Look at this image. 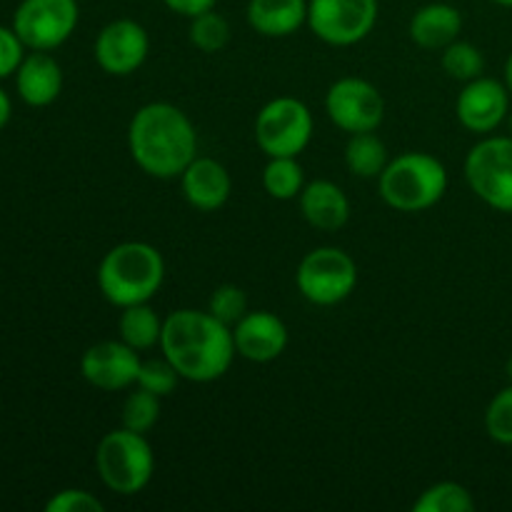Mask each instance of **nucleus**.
I'll return each instance as SVG.
<instances>
[{"instance_id":"f257e3e1","label":"nucleus","mask_w":512,"mask_h":512,"mask_svg":"<svg viewBox=\"0 0 512 512\" xmlns=\"http://www.w3.org/2000/svg\"><path fill=\"white\" fill-rule=\"evenodd\" d=\"M160 353L190 383H213L233 365V328L220 323L210 310L180 308L170 313L160 335Z\"/></svg>"},{"instance_id":"f03ea898","label":"nucleus","mask_w":512,"mask_h":512,"mask_svg":"<svg viewBox=\"0 0 512 512\" xmlns=\"http://www.w3.org/2000/svg\"><path fill=\"white\" fill-rule=\"evenodd\" d=\"M128 150L150 178L173 180L198 158V130L178 105L148 103L130 118Z\"/></svg>"},{"instance_id":"7ed1b4c3","label":"nucleus","mask_w":512,"mask_h":512,"mask_svg":"<svg viewBox=\"0 0 512 512\" xmlns=\"http://www.w3.org/2000/svg\"><path fill=\"white\" fill-rule=\"evenodd\" d=\"M165 280V260L150 243L128 240L103 255L98 265V288L115 308L150 303Z\"/></svg>"},{"instance_id":"20e7f679","label":"nucleus","mask_w":512,"mask_h":512,"mask_svg":"<svg viewBox=\"0 0 512 512\" xmlns=\"http://www.w3.org/2000/svg\"><path fill=\"white\" fill-rule=\"evenodd\" d=\"M378 190L385 205L398 213H423L448 193V170L435 155L408 150L385 165Z\"/></svg>"},{"instance_id":"39448f33","label":"nucleus","mask_w":512,"mask_h":512,"mask_svg":"<svg viewBox=\"0 0 512 512\" xmlns=\"http://www.w3.org/2000/svg\"><path fill=\"white\" fill-rule=\"evenodd\" d=\"M95 468L105 488L130 498L143 493L153 480L155 453L143 433L118 428L100 438L95 448Z\"/></svg>"},{"instance_id":"423d86ee","label":"nucleus","mask_w":512,"mask_h":512,"mask_svg":"<svg viewBox=\"0 0 512 512\" xmlns=\"http://www.w3.org/2000/svg\"><path fill=\"white\" fill-rule=\"evenodd\" d=\"M315 120L308 105L290 95L265 103L255 118V143L268 158H298L313 140Z\"/></svg>"},{"instance_id":"0eeeda50","label":"nucleus","mask_w":512,"mask_h":512,"mask_svg":"<svg viewBox=\"0 0 512 512\" xmlns=\"http://www.w3.org/2000/svg\"><path fill=\"white\" fill-rule=\"evenodd\" d=\"M295 285L308 303L330 308L348 300L358 288V265L345 250L323 245L303 255L295 273Z\"/></svg>"},{"instance_id":"6e6552de","label":"nucleus","mask_w":512,"mask_h":512,"mask_svg":"<svg viewBox=\"0 0 512 512\" xmlns=\"http://www.w3.org/2000/svg\"><path fill=\"white\" fill-rule=\"evenodd\" d=\"M470 190L500 213H512V135H485L465 158Z\"/></svg>"},{"instance_id":"1a4fd4ad","label":"nucleus","mask_w":512,"mask_h":512,"mask_svg":"<svg viewBox=\"0 0 512 512\" xmlns=\"http://www.w3.org/2000/svg\"><path fill=\"white\" fill-rule=\"evenodd\" d=\"M378 0H308V28L328 45L348 48L373 33Z\"/></svg>"},{"instance_id":"9d476101","label":"nucleus","mask_w":512,"mask_h":512,"mask_svg":"<svg viewBox=\"0 0 512 512\" xmlns=\"http://www.w3.org/2000/svg\"><path fill=\"white\" fill-rule=\"evenodd\" d=\"M78 0H23L15 8L13 30L30 50H55L75 33Z\"/></svg>"},{"instance_id":"9b49d317","label":"nucleus","mask_w":512,"mask_h":512,"mask_svg":"<svg viewBox=\"0 0 512 512\" xmlns=\"http://www.w3.org/2000/svg\"><path fill=\"white\" fill-rule=\"evenodd\" d=\"M325 113L345 133H373L385 120V100L370 80L348 75L328 88Z\"/></svg>"},{"instance_id":"f8f14e48","label":"nucleus","mask_w":512,"mask_h":512,"mask_svg":"<svg viewBox=\"0 0 512 512\" xmlns=\"http://www.w3.org/2000/svg\"><path fill=\"white\" fill-rule=\"evenodd\" d=\"M148 30L130 18L110 20L95 38V60L100 68L115 78L133 75L148 60Z\"/></svg>"},{"instance_id":"ddd939ff","label":"nucleus","mask_w":512,"mask_h":512,"mask_svg":"<svg viewBox=\"0 0 512 512\" xmlns=\"http://www.w3.org/2000/svg\"><path fill=\"white\" fill-rule=\"evenodd\" d=\"M455 113L460 125L475 135H490L508 120L510 90L508 85L495 78L470 80L463 85L455 100Z\"/></svg>"},{"instance_id":"4468645a","label":"nucleus","mask_w":512,"mask_h":512,"mask_svg":"<svg viewBox=\"0 0 512 512\" xmlns=\"http://www.w3.org/2000/svg\"><path fill=\"white\" fill-rule=\"evenodd\" d=\"M140 370L138 350L123 340H100L80 358V373L93 388L118 393L135 385Z\"/></svg>"},{"instance_id":"2eb2a0df","label":"nucleus","mask_w":512,"mask_h":512,"mask_svg":"<svg viewBox=\"0 0 512 512\" xmlns=\"http://www.w3.org/2000/svg\"><path fill=\"white\" fill-rule=\"evenodd\" d=\"M235 350L250 363H273L288 348V328L270 310H248L233 325Z\"/></svg>"},{"instance_id":"dca6fc26","label":"nucleus","mask_w":512,"mask_h":512,"mask_svg":"<svg viewBox=\"0 0 512 512\" xmlns=\"http://www.w3.org/2000/svg\"><path fill=\"white\" fill-rule=\"evenodd\" d=\"M180 188H183L185 200L195 210L213 213L228 203L230 193H233V180L223 163L198 155L180 175Z\"/></svg>"},{"instance_id":"f3484780","label":"nucleus","mask_w":512,"mask_h":512,"mask_svg":"<svg viewBox=\"0 0 512 512\" xmlns=\"http://www.w3.org/2000/svg\"><path fill=\"white\" fill-rule=\"evenodd\" d=\"M15 88L23 103L33 108H45L55 103L63 90V70L48 50H33L25 55L20 68L15 70Z\"/></svg>"},{"instance_id":"a211bd4d","label":"nucleus","mask_w":512,"mask_h":512,"mask_svg":"<svg viewBox=\"0 0 512 512\" xmlns=\"http://www.w3.org/2000/svg\"><path fill=\"white\" fill-rule=\"evenodd\" d=\"M300 213L315 230L333 233L350 220V200L345 190L333 180H313L305 183L298 195Z\"/></svg>"},{"instance_id":"6ab92c4d","label":"nucleus","mask_w":512,"mask_h":512,"mask_svg":"<svg viewBox=\"0 0 512 512\" xmlns=\"http://www.w3.org/2000/svg\"><path fill=\"white\" fill-rule=\"evenodd\" d=\"M463 15L450 3H428L410 18L408 33L415 45L425 50H443L460 38Z\"/></svg>"},{"instance_id":"aec40b11","label":"nucleus","mask_w":512,"mask_h":512,"mask_svg":"<svg viewBox=\"0 0 512 512\" xmlns=\"http://www.w3.org/2000/svg\"><path fill=\"white\" fill-rule=\"evenodd\" d=\"M245 18L265 38H288L308 25V0H248Z\"/></svg>"},{"instance_id":"412c9836","label":"nucleus","mask_w":512,"mask_h":512,"mask_svg":"<svg viewBox=\"0 0 512 512\" xmlns=\"http://www.w3.org/2000/svg\"><path fill=\"white\" fill-rule=\"evenodd\" d=\"M163 323L165 320L158 318V313L148 303L128 305V308H123L118 320L120 340L138 350V353L140 350H150L160 345Z\"/></svg>"},{"instance_id":"4be33fe9","label":"nucleus","mask_w":512,"mask_h":512,"mask_svg":"<svg viewBox=\"0 0 512 512\" xmlns=\"http://www.w3.org/2000/svg\"><path fill=\"white\" fill-rule=\"evenodd\" d=\"M390 163L388 148L383 140L373 133H353L345 145V165L355 178L373 180L380 178L385 165Z\"/></svg>"},{"instance_id":"5701e85b","label":"nucleus","mask_w":512,"mask_h":512,"mask_svg":"<svg viewBox=\"0 0 512 512\" xmlns=\"http://www.w3.org/2000/svg\"><path fill=\"white\" fill-rule=\"evenodd\" d=\"M263 188L273 200H295L305 188V173L298 158H268L263 168Z\"/></svg>"},{"instance_id":"b1692460","label":"nucleus","mask_w":512,"mask_h":512,"mask_svg":"<svg viewBox=\"0 0 512 512\" xmlns=\"http://www.w3.org/2000/svg\"><path fill=\"white\" fill-rule=\"evenodd\" d=\"M415 512H473L475 498L465 485L443 480L435 483L413 503Z\"/></svg>"},{"instance_id":"393cba45","label":"nucleus","mask_w":512,"mask_h":512,"mask_svg":"<svg viewBox=\"0 0 512 512\" xmlns=\"http://www.w3.org/2000/svg\"><path fill=\"white\" fill-rule=\"evenodd\" d=\"M440 65H443L445 75L460 83H470V80L480 78L485 70V55L480 53L478 45L468 43V40H453L448 48L440 50Z\"/></svg>"},{"instance_id":"a878e982","label":"nucleus","mask_w":512,"mask_h":512,"mask_svg":"<svg viewBox=\"0 0 512 512\" xmlns=\"http://www.w3.org/2000/svg\"><path fill=\"white\" fill-rule=\"evenodd\" d=\"M230 35H233V30H230L228 18L215 13V8L190 18L188 38L200 53H220L230 43Z\"/></svg>"},{"instance_id":"bb28decb","label":"nucleus","mask_w":512,"mask_h":512,"mask_svg":"<svg viewBox=\"0 0 512 512\" xmlns=\"http://www.w3.org/2000/svg\"><path fill=\"white\" fill-rule=\"evenodd\" d=\"M160 400L163 398H158V395L148 393L143 388H135L133 393H128L123 410H120L123 428L148 435L160 420Z\"/></svg>"},{"instance_id":"cd10ccee","label":"nucleus","mask_w":512,"mask_h":512,"mask_svg":"<svg viewBox=\"0 0 512 512\" xmlns=\"http://www.w3.org/2000/svg\"><path fill=\"white\" fill-rule=\"evenodd\" d=\"M180 373L175 370V365L170 363L168 358H148L140 360V370H138V380L135 385L148 393L158 395V398H168V395L175 393L180 383Z\"/></svg>"},{"instance_id":"c85d7f7f","label":"nucleus","mask_w":512,"mask_h":512,"mask_svg":"<svg viewBox=\"0 0 512 512\" xmlns=\"http://www.w3.org/2000/svg\"><path fill=\"white\" fill-rule=\"evenodd\" d=\"M208 310L220 320V323L233 328V325L248 313V295H245V290L238 288V285H218V288L210 293Z\"/></svg>"},{"instance_id":"c756f323","label":"nucleus","mask_w":512,"mask_h":512,"mask_svg":"<svg viewBox=\"0 0 512 512\" xmlns=\"http://www.w3.org/2000/svg\"><path fill=\"white\" fill-rule=\"evenodd\" d=\"M485 430L500 445H512V383L490 400L485 410Z\"/></svg>"},{"instance_id":"7c9ffc66","label":"nucleus","mask_w":512,"mask_h":512,"mask_svg":"<svg viewBox=\"0 0 512 512\" xmlns=\"http://www.w3.org/2000/svg\"><path fill=\"white\" fill-rule=\"evenodd\" d=\"M105 505L98 495L80 488H68L55 493L45 503V512H103Z\"/></svg>"},{"instance_id":"2f4dec72","label":"nucleus","mask_w":512,"mask_h":512,"mask_svg":"<svg viewBox=\"0 0 512 512\" xmlns=\"http://www.w3.org/2000/svg\"><path fill=\"white\" fill-rule=\"evenodd\" d=\"M23 50L25 45L18 38V33L13 28H3L0 25V80L8 78V75H13L20 68V63L25 58Z\"/></svg>"},{"instance_id":"473e14b6","label":"nucleus","mask_w":512,"mask_h":512,"mask_svg":"<svg viewBox=\"0 0 512 512\" xmlns=\"http://www.w3.org/2000/svg\"><path fill=\"white\" fill-rule=\"evenodd\" d=\"M165 8L173 10L175 15H183V18H195L200 13H208L215 8L218 0H163Z\"/></svg>"},{"instance_id":"72a5a7b5","label":"nucleus","mask_w":512,"mask_h":512,"mask_svg":"<svg viewBox=\"0 0 512 512\" xmlns=\"http://www.w3.org/2000/svg\"><path fill=\"white\" fill-rule=\"evenodd\" d=\"M10 113H13V105H10L8 93H5V90L0 88V130H3L5 125H8Z\"/></svg>"},{"instance_id":"f704fd0d","label":"nucleus","mask_w":512,"mask_h":512,"mask_svg":"<svg viewBox=\"0 0 512 512\" xmlns=\"http://www.w3.org/2000/svg\"><path fill=\"white\" fill-rule=\"evenodd\" d=\"M505 85H508V90L512 93V53L508 55V63H505Z\"/></svg>"},{"instance_id":"c9c22d12","label":"nucleus","mask_w":512,"mask_h":512,"mask_svg":"<svg viewBox=\"0 0 512 512\" xmlns=\"http://www.w3.org/2000/svg\"><path fill=\"white\" fill-rule=\"evenodd\" d=\"M505 373H508V378H510V383H512V355L508 358V363H505Z\"/></svg>"},{"instance_id":"e433bc0d","label":"nucleus","mask_w":512,"mask_h":512,"mask_svg":"<svg viewBox=\"0 0 512 512\" xmlns=\"http://www.w3.org/2000/svg\"><path fill=\"white\" fill-rule=\"evenodd\" d=\"M495 5H503V8H512V0H493Z\"/></svg>"},{"instance_id":"4c0bfd02","label":"nucleus","mask_w":512,"mask_h":512,"mask_svg":"<svg viewBox=\"0 0 512 512\" xmlns=\"http://www.w3.org/2000/svg\"><path fill=\"white\" fill-rule=\"evenodd\" d=\"M508 125H510V135H512V110L508 113Z\"/></svg>"}]
</instances>
